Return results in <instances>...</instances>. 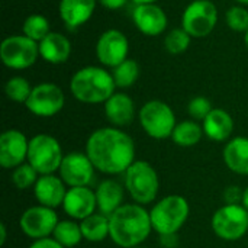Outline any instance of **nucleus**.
I'll return each mask as SVG.
<instances>
[{
    "mask_svg": "<svg viewBox=\"0 0 248 248\" xmlns=\"http://www.w3.org/2000/svg\"><path fill=\"white\" fill-rule=\"evenodd\" d=\"M224 163L235 174L248 176V138H231L224 147Z\"/></svg>",
    "mask_w": 248,
    "mask_h": 248,
    "instance_id": "obj_24",
    "label": "nucleus"
},
{
    "mask_svg": "<svg viewBox=\"0 0 248 248\" xmlns=\"http://www.w3.org/2000/svg\"><path fill=\"white\" fill-rule=\"evenodd\" d=\"M202 128H203V134L211 141L228 142L234 132V119L227 110L214 108L202 122Z\"/></svg>",
    "mask_w": 248,
    "mask_h": 248,
    "instance_id": "obj_21",
    "label": "nucleus"
},
{
    "mask_svg": "<svg viewBox=\"0 0 248 248\" xmlns=\"http://www.w3.org/2000/svg\"><path fill=\"white\" fill-rule=\"evenodd\" d=\"M116 84L112 73L103 67L87 65L74 73L70 80L71 94L81 103H105L113 93Z\"/></svg>",
    "mask_w": 248,
    "mask_h": 248,
    "instance_id": "obj_3",
    "label": "nucleus"
},
{
    "mask_svg": "<svg viewBox=\"0 0 248 248\" xmlns=\"http://www.w3.org/2000/svg\"><path fill=\"white\" fill-rule=\"evenodd\" d=\"M238 3H241V4H246V6H248V0H237Z\"/></svg>",
    "mask_w": 248,
    "mask_h": 248,
    "instance_id": "obj_43",
    "label": "nucleus"
},
{
    "mask_svg": "<svg viewBox=\"0 0 248 248\" xmlns=\"http://www.w3.org/2000/svg\"><path fill=\"white\" fill-rule=\"evenodd\" d=\"M125 190V186H122L119 182L113 179L103 180L94 190L97 201V212L110 217L116 209H119L124 205Z\"/></svg>",
    "mask_w": 248,
    "mask_h": 248,
    "instance_id": "obj_22",
    "label": "nucleus"
},
{
    "mask_svg": "<svg viewBox=\"0 0 248 248\" xmlns=\"http://www.w3.org/2000/svg\"><path fill=\"white\" fill-rule=\"evenodd\" d=\"M112 77L115 80L116 87L128 89L137 83L140 77V65L135 60L126 58L112 70Z\"/></svg>",
    "mask_w": 248,
    "mask_h": 248,
    "instance_id": "obj_28",
    "label": "nucleus"
},
{
    "mask_svg": "<svg viewBox=\"0 0 248 248\" xmlns=\"http://www.w3.org/2000/svg\"><path fill=\"white\" fill-rule=\"evenodd\" d=\"M190 206L186 198L180 195H169L154 203L150 211L153 230L158 235L177 234L186 224Z\"/></svg>",
    "mask_w": 248,
    "mask_h": 248,
    "instance_id": "obj_5",
    "label": "nucleus"
},
{
    "mask_svg": "<svg viewBox=\"0 0 248 248\" xmlns=\"http://www.w3.org/2000/svg\"><path fill=\"white\" fill-rule=\"evenodd\" d=\"M218 10L209 0L192 1L182 15V28L192 38H205L217 26Z\"/></svg>",
    "mask_w": 248,
    "mask_h": 248,
    "instance_id": "obj_10",
    "label": "nucleus"
},
{
    "mask_svg": "<svg viewBox=\"0 0 248 248\" xmlns=\"http://www.w3.org/2000/svg\"><path fill=\"white\" fill-rule=\"evenodd\" d=\"M132 248H147V247H141V246H138V247H132Z\"/></svg>",
    "mask_w": 248,
    "mask_h": 248,
    "instance_id": "obj_44",
    "label": "nucleus"
},
{
    "mask_svg": "<svg viewBox=\"0 0 248 248\" xmlns=\"http://www.w3.org/2000/svg\"><path fill=\"white\" fill-rule=\"evenodd\" d=\"M190 39H192V36L183 28H176V29H171L166 35V38H164V48L167 49V52H170L173 55L182 54V52H185L189 48Z\"/></svg>",
    "mask_w": 248,
    "mask_h": 248,
    "instance_id": "obj_32",
    "label": "nucleus"
},
{
    "mask_svg": "<svg viewBox=\"0 0 248 248\" xmlns=\"http://www.w3.org/2000/svg\"><path fill=\"white\" fill-rule=\"evenodd\" d=\"M64 212L74 221H83L97 211L96 192L90 186L68 187L62 202Z\"/></svg>",
    "mask_w": 248,
    "mask_h": 248,
    "instance_id": "obj_16",
    "label": "nucleus"
},
{
    "mask_svg": "<svg viewBox=\"0 0 248 248\" xmlns=\"http://www.w3.org/2000/svg\"><path fill=\"white\" fill-rule=\"evenodd\" d=\"M60 222L55 209L35 205L28 208L19 218V227L22 232L32 241L52 237V232Z\"/></svg>",
    "mask_w": 248,
    "mask_h": 248,
    "instance_id": "obj_11",
    "label": "nucleus"
},
{
    "mask_svg": "<svg viewBox=\"0 0 248 248\" xmlns=\"http://www.w3.org/2000/svg\"><path fill=\"white\" fill-rule=\"evenodd\" d=\"M6 238H7L6 225H4V224H0V246H4V243H6Z\"/></svg>",
    "mask_w": 248,
    "mask_h": 248,
    "instance_id": "obj_39",
    "label": "nucleus"
},
{
    "mask_svg": "<svg viewBox=\"0 0 248 248\" xmlns=\"http://www.w3.org/2000/svg\"><path fill=\"white\" fill-rule=\"evenodd\" d=\"M96 0H60V16L68 31H76L93 15Z\"/></svg>",
    "mask_w": 248,
    "mask_h": 248,
    "instance_id": "obj_20",
    "label": "nucleus"
},
{
    "mask_svg": "<svg viewBox=\"0 0 248 248\" xmlns=\"http://www.w3.org/2000/svg\"><path fill=\"white\" fill-rule=\"evenodd\" d=\"M38 179H39L38 171L28 161L12 170V183L19 190H26L33 187Z\"/></svg>",
    "mask_w": 248,
    "mask_h": 248,
    "instance_id": "obj_31",
    "label": "nucleus"
},
{
    "mask_svg": "<svg viewBox=\"0 0 248 248\" xmlns=\"http://www.w3.org/2000/svg\"><path fill=\"white\" fill-rule=\"evenodd\" d=\"M67 190V185L60 176L44 174L39 176L38 182L33 186V196L38 201V205L55 209L62 206Z\"/></svg>",
    "mask_w": 248,
    "mask_h": 248,
    "instance_id": "obj_18",
    "label": "nucleus"
},
{
    "mask_svg": "<svg viewBox=\"0 0 248 248\" xmlns=\"http://www.w3.org/2000/svg\"><path fill=\"white\" fill-rule=\"evenodd\" d=\"M248 211V186L244 189V195H243V203H241Z\"/></svg>",
    "mask_w": 248,
    "mask_h": 248,
    "instance_id": "obj_40",
    "label": "nucleus"
},
{
    "mask_svg": "<svg viewBox=\"0 0 248 248\" xmlns=\"http://www.w3.org/2000/svg\"><path fill=\"white\" fill-rule=\"evenodd\" d=\"M244 42H246V45H247L248 48V31L244 33Z\"/></svg>",
    "mask_w": 248,
    "mask_h": 248,
    "instance_id": "obj_42",
    "label": "nucleus"
},
{
    "mask_svg": "<svg viewBox=\"0 0 248 248\" xmlns=\"http://www.w3.org/2000/svg\"><path fill=\"white\" fill-rule=\"evenodd\" d=\"M132 19L138 31L147 36H158L167 28V15L155 3L138 4L132 13Z\"/></svg>",
    "mask_w": 248,
    "mask_h": 248,
    "instance_id": "obj_17",
    "label": "nucleus"
},
{
    "mask_svg": "<svg viewBox=\"0 0 248 248\" xmlns=\"http://www.w3.org/2000/svg\"><path fill=\"white\" fill-rule=\"evenodd\" d=\"M29 248H65L62 247L58 241H55L52 237L48 238H42V240H36L32 241V244L29 246Z\"/></svg>",
    "mask_w": 248,
    "mask_h": 248,
    "instance_id": "obj_36",
    "label": "nucleus"
},
{
    "mask_svg": "<svg viewBox=\"0 0 248 248\" xmlns=\"http://www.w3.org/2000/svg\"><path fill=\"white\" fill-rule=\"evenodd\" d=\"M52 238L65 248L77 247L81 243V240H84L81 227L74 219L60 221L52 232Z\"/></svg>",
    "mask_w": 248,
    "mask_h": 248,
    "instance_id": "obj_27",
    "label": "nucleus"
},
{
    "mask_svg": "<svg viewBox=\"0 0 248 248\" xmlns=\"http://www.w3.org/2000/svg\"><path fill=\"white\" fill-rule=\"evenodd\" d=\"M105 115L112 126L122 128L131 125L135 118V103L126 93L115 92L105 102Z\"/></svg>",
    "mask_w": 248,
    "mask_h": 248,
    "instance_id": "obj_19",
    "label": "nucleus"
},
{
    "mask_svg": "<svg viewBox=\"0 0 248 248\" xmlns=\"http://www.w3.org/2000/svg\"><path fill=\"white\" fill-rule=\"evenodd\" d=\"M134 3H137V6L138 4H151V3H155L157 0H132Z\"/></svg>",
    "mask_w": 248,
    "mask_h": 248,
    "instance_id": "obj_41",
    "label": "nucleus"
},
{
    "mask_svg": "<svg viewBox=\"0 0 248 248\" xmlns=\"http://www.w3.org/2000/svg\"><path fill=\"white\" fill-rule=\"evenodd\" d=\"M151 217L142 205L124 203L109 217V238L121 248L141 246L151 234Z\"/></svg>",
    "mask_w": 248,
    "mask_h": 248,
    "instance_id": "obj_2",
    "label": "nucleus"
},
{
    "mask_svg": "<svg viewBox=\"0 0 248 248\" xmlns=\"http://www.w3.org/2000/svg\"><path fill=\"white\" fill-rule=\"evenodd\" d=\"M203 128L202 125H199L198 121H182L177 122L173 134H171V140L176 145L183 147V148H190L195 147L203 137Z\"/></svg>",
    "mask_w": 248,
    "mask_h": 248,
    "instance_id": "obj_26",
    "label": "nucleus"
},
{
    "mask_svg": "<svg viewBox=\"0 0 248 248\" xmlns=\"http://www.w3.org/2000/svg\"><path fill=\"white\" fill-rule=\"evenodd\" d=\"M243 195L244 189L240 186H228L224 192V201L227 205H241L243 203Z\"/></svg>",
    "mask_w": 248,
    "mask_h": 248,
    "instance_id": "obj_35",
    "label": "nucleus"
},
{
    "mask_svg": "<svg viewBox=\"0 0 248 248\" xmlns=\"http://www.w3.org/2000/svg\"><path fill=\"white\" fill-rule=\"evenodd\" d=\"M29 140L19 129H7L0 135V166L13 170L26 163Z\"/></svg>",
    "mask_w": 248,
    "mask_h": 248,
    "instance_id": "obj_15",
    "label": "nucleus"
},
{
    "mask_svg": "<svg viewBox=\"0 0 248 248\" xmlns=\"http://www.w3.org/2000/svg\"><path fill=\"white\" fill-rule=\"evenodd\" d=\"M214 108H212V103H211V100L209 99H206L205 96H196V97H193L190 102H189V105H187V112H189V115H190V118L193 119V121H205V118L211 113V110H212Z\"/></svg>",
    "mask_w": 248,
    "mask_h": 248,
    "instance_id": "obj_34",
    "label": "nucleus"
},
{
    "mask_svg": "<svg viewBox=\"0 0 248 248\" xmlns=\"http://www.w3.org/2000/svg\"><path fill=\"white\" fill-rule=\"evenodd\" d=\"M128 38L118 29H108L97 39L96 55L105 67L115 68L128 58Z\"/></svg>",
    "mask_w": 248,
    "mask_h": 248,
    "instance_id": "obj_14",
    "label": "nucleus"
},
{
    "mask_svg": "<svg viewBox=\"0 0 248 248\" xmlns=\"http://www.w3.org/2000/svg\"><path fill=\"white\" fill-rule=\"evenodd\" d=\"M102 6H105L106 9H110V10H116V9H121L126 4L128 0H99Z\"/></svg>",
    "mask_w": 248,
    "mask_h": 248,
    "instance_id": "obj_38",
    "label": "nucleus"
},
{
    "mask_svg": "<svg viewBox=\"0 0 248 248\" xmlns=\"http://www.w3.org/2000/svg\"><path fill=\"white\" fill-rule=\"evenodd\" d=\"M84 153L97 171L116 176L124 174L135 161V142L121 128L105 126L89 135Z\"/></svg>",
    "mask_w": 248,
    "mask_h": 248,
    "instance_id": "obj_1",
    "label": "nucleus"
},
{
    "mask_svg": "<svg viewBox=\"0 0 248 248\" xmlns=\"http://www.w3.org/2000/svg\"><path fill=\"white\" fill-rule=\"evenodd\" d=\"M64 103L65 96L61 87L54 83H41L32 89L25 106L38 118H52L62 110Z\"/></svg>",
    "mask_w": 248,
    "mask_h": 248,
    "instance_id": "obj_12",
    "label": "nucleus"
},
{
    "mask_svg": "<svg viewBox=\"0 0 248 248\" xmlns=\"http://www.w3.org/2000/svg\"><path fill=\"white\" fill-rule=\"evenodd\" d=\"M39 45L25 35H12L0 45V58L12 70H25L36 62Z\"/></svg>",
    "mask_w": 248,
    "mask_h": 248,
    "instance_id": "obj_9",
    "label": "nucleus"
},
{
    "mask_svg": "<svg viewBox=\"0 0 248 248\" xmlns=\"http://www.w3.org/2000/svg\"><path fill=\"white\" fill-rule=\"evenodd\" d=\"M39 57L49 64H62L70 58L71 44L67 36L58 32H49L39 44Z\"/></svg>",
    "mask_w": 248,
    "mask_h": 248,
    "instance_id": "obj_23",
    "label": "nucleus"
},
{
    "mask_svg": "<svg viewBox=\"0 0 248 248\" xmlns=\"http://www.w3.org/2000/svg\"><path fill=\"white\" fill-rule=\"evenodd\" d=\"M94 171L96 169L86 153L73 151L64 155L58 174L67 187H84L94 180Z\"/></svg>",
    "mask_w": 248,
    "mask_h": 248,
    "instance_id": "obj_13",
    "label": "nucleus"
},
{
    "mask_svg": "<svg viewBox=\"0 0 248 248\" xmlns=\"http://www.w3.org/2000/svg\"><path fill=\"white\" fill-rule=\"evenodd\" d=\"M32 89L33 87H31L29 81L25 77L16 76V77H12L6 81L4 93L10 100H13L16 103H26V100L31 96Z\"/></svg>",
    "mask_w": 248,
    "mask_h": 248,
    "instance_id": "obj_30",
    "label": "nucleus"
},
{
    "mask_svg": "<svg viewBox=\"0 0 248 248\" xmlns=\"http://www.w3.org/2000/svg\"><path fill=\"white\" fill-rule=\"evenodd\" d=\"M23 35L31 38L35 42H41L51 31H49V22L42 15H31L23 22Z\"/></svg>",
    "mask_w": 248,
    "mask_h": 248,
    "instance_id": "obj_29",
    "label": "nucleus"
},
{
    "mask_svg": "<svg viewBox=\"0 0 248 248\" xmlns=\"http://www.w3.org/2000/svg\"><path fill=\"white\" fill-rule=\"evenodd\" d=\"M138 116L144 132L154 140L171 138L177 125L173 109L163 100H148L140 109Z\"/></svg>",
    "mask_w": 248,
    "mask_h": 248,
    "instance_id": "obj_7",
    "label": "nucleus"
},
{
    "mask_svg": "<svg viewBox=\"0 0 248 248\" xmlns=\"http://www.w3.org/2000/svg\"><path fill=\"white\" fill-rule=\"evenodd\" d=\"M83 238L89 243H102L109 238V217L94 212L86 219L80 221Z\"/></svg>",
    "mask_w": 248,
    "mask_h": 248,
    "instance_id": "obj_25",
    "label": "nucleus"
},
{
    "mask_svg": "<svg viewBox=\"0 0 248 248\" xmlns=\"http://www.w3.org/2000/svg\"><path fill=\"white\" fill-rule=\"evenodd\" d=\"M227 25L235 32H247L248 31V10L243 6H234L228 9L225 15Z\"/></svg>",
    "mask_w": 248,
    "mask_h": 248,
    "instance_id": "obj_33",
    "label": "nucleus"
},
{
    "mask_svg": "<svg viewBox=\"0 0 248 248\" xmlns=\"http://www.w3.org/2000/svg\"><path fill=\"white\" fill-rule=\"evenodd\" d=\"M160 243L161 246L166 248H174L177 247V234L173 235H160Z\"/></svg>",
    "mask_w": 248,
    "mask_h": 248,
    "instance_id": "obj_37",
    "label": "nucleus"
},
{
    "mask_svg": "<svg viewBox=\"0 0 248 248\" xmlns=\"http://www.w3.org/2000/svg\"><path fill=\"white\" fill-rule=\"evenodd\" d=\"M215 235L224 241H238L248 232V211L243 205H222L211 219Z\"/></svg>",
    "mask_w": 248,
    "mask_h": 248,
    "instance_id": "obj_8",
    "label": "nucleus"
},
{
    "mask_svg": "<svg viewBox=\"0 0 248 248\" xmlns=\"http://www.w3.org/2000/svg\"><path fill=\"white\" fill-rule=\"evenodd\" d=\"M64 153L58 140L48 134H38L29 140L28 163L38 171L39 176L55 174L60 170Z\"/></svg>",
    "mask_w": 248,
    "mask_h": 248,
    "instance_id": "obj_6",
    "label": "nucleus"
},
{
    "mask_svg": "<svg viewBox=\"0 0 248 248\" xmlns=\"http://www.w3.org/2000/svg\"><path fill=\"white\" fill-rule=\"evenodd\" d=\"M124 186L134 203L145 206L155 202L160 190V177L151 163L135 160L124 173Z\"/></svg>",
    "mask_w": 248,
    "mask_h": 248,
    "instance_id": "obj_4",
    "label": "nucleus"
}]
</instances>
